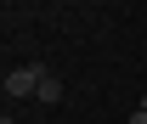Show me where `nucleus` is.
Returning a JSON list of instances; mask_svg holds the SVG:
<instances>
[{
	"mask_svg": "<svg viewBox=\"0 0 147 124\" xmlns=\"http://www.w3.org/2000/svg\"><path fill=\"white\" fill-rule=\"evenodd\" d=\"M34 96H40V102H62V79H57V73H40V90H34Z\"/></svg>",
	"mask_w": 147,
	"mask_h": 124,
	"instance_id": "nucleus-2",
	"label": "nucleus"
},
{
	"mask_svg": "<svg viewBox=\"0 0 147 124\" xmlns=\"http://www.w3.org/2000/svg\"><path fill=\"white\" fill-rule=\"evenodd\" d=\"M130 124H147V113H142V107H136V113H130Z\"/></svg>",
	"mask_w": 147,
	"mask_h": 124,
	"instance_id": "nucleus-3",
	"label": "nucleus"
},
{
	"mask_svg": "<svg viewBox=\"0 0 147 124\" xmlns=\"http://www.w3.org/2000/svg\"><path fill=\"white\" fill-rule=\"evenodd\" d=\"M40 73H45V68H34V62H23V68H11V73H6V96H11V102H23V96H34V90H40Z\"/></svg>",
	"mask_w": 147,
	"mask_h": 124,
	"instance_id": "nucleus-1",
	"label": "nucleus"
},
{
	"mask_svg": "<svg viewBox=\"0 0 147 124\" xmlns=\"http://www.w3.org/2000/svg\"><path fill=\"white\" fill-rule=\"evenodd\" d=\"M0 124H17V119H11V113H6V119H0Z\"/></svg>",
	"mask_w": 147,
	"mask_h": 124,
	"instance_id": "nucleus-4",
	"label": "nucleus"
},
{
	"mask_svg": "<svg viewBox=\"0 0 147 124\" xmlns=\"http://www.w3.org/2000/svg\"><path fill=\"white\" fill-rule=\"evenodd\" d=\"M142 113H147V96H142Z\"/></svg>",
	"mask_w": 147,
	"mask_h": 124,
	"instance_id": "nucleus-5",
	"label": "nucleus"
}]
</instances>
